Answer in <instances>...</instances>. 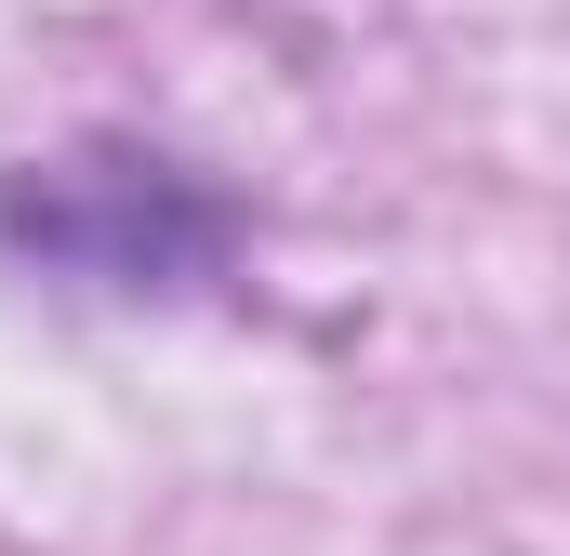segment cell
I'll return each mask as SVG.
<instances>
[{"instance_id":"6da1fadb","label":"cell","mask_w":570,"mask_h":556,"mask_svg":"<svg viewBox=\"0 0 570 556\" xmlns=\"http://www.w3.org/2000/svg\"><path fill=\"white\" fill-rule=\"evenodd\" d=\"M239 266V199L159 146H53L0 172V278L94 291V305H199Z\"/></svg>"}]
</instances>
